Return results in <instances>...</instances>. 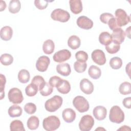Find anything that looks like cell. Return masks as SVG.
Listing matches in <instances>:
<instances>
[{
    "label": "cell",
    "mask_w": 131,
    "mask_h": 131,
    "mask_svg": "<svg viewBox=\"0 0 131 131\" xmlns=\"http://www.w3.org/2000/svg\"><path fill=\"white\" fill-rule=\"evenodd\" d=\"M62 102L63 99L61 97L55 95L46 101L45 107L48 112H54L61 107Z\"/></svg>",
    "instance_id": "obj_1"
},
{
    "label": "cell",
    "mask_w": 131,
    "mask_h": 131,
    "mask_svg": "<svg viewBox=\"0 0 131 131\" xmlns=\"http://www.w3.org/2000/svg\"><path fill=\"white\" fill-rule=\"evenodd\" d=\"M60 125L59 119L56 116H50L45 118L42 122L43 128L47 131H53L59 128Z\"/></svg>",
    "instance_id": "obj_2"
},
{
    "label": "cell",
    "mask_w": 131,
    "mask_h": 131,
    "mask_svg": "<svg viewBox=\"0 0 131 131\" xmlns=\"http://www.w3.org/2000/svg\"><path fill=\"white\" fill-rule=\"evenodd\" d=\"M109 119L112 122L121 123L124 120V113L119 106L114 105L110 110Z\"/></svg>",
    "instance_id": "obj_3"
},
{
    "label": "cell",
    "mask_w": 131,
    "mask_h": 131,
    "mask_svg": "<svg viewBox=\"0 0 131 131\" xmlns=\"http://www.w3.org/2000/svg\"><path fill=\"white\" fill-rule=\"evenodd\" d=\"M73 104L75 108L80 113L87 112L90 107L88 100L81 96L75 97L73 100Z\"/></svg>",
    "instance_id": "obj_4"
},
{
    "label": "cell",
    "mask_w": 131,
    "mask_h": 131,
    "mask_svg": "<svg viewBox=\"0 0 131 131\" xmlns=\"http://www.w3.org/2000/svg\"><path fill=\"white\" fill-rule=\"evenodd\" d=\"M51 17L54 20L66 23L69 20L70 14L67 11L58 8L54 10L52 12Z\"/></svg>",
    "instance_id": "obj_5"
},
{
    "label": "cell",
    "mask_w": 131,
    "mask_h": 131,
    "mask_svg": "<svg viewBox=\"0 0 131 131\" xmlns=\"http://www.w3.org/2000/svg\"><path fill=\"white\" fill-rule=\"evenodd\" d=\"M115 16L117 24L118 27H122L130 22V16L128 15L126 12L121 9H118L115 11Z\"/></svg>",
    "instance_id": "obj_6"
},
{
    "label": "cell",
    "mask_w": 131,
    "mask_h": 131,
    "mask_svg": "<svg viewBox=\"0 0 131 131\" xmlns=\"http://www.w3.org/2000/svg\"><path fill=\"white\" fill-rule=\"evenodd\" d=\"M9 100L14 104H20L24 100L21 91L17 88L11 89L8 94Z\"/></svg>",
    "instance_id": "obj_7"
},
{
    "label": "cell",
    "mask_w": 131,
    "mask_h": 131,
    "mask_svg": "<svg viewBox=\"0 0 131 131\" xmlns=\"http://www.w3.org/2000/svg\"><path fill=\"white\" fill-rule=\"evenodd\" d=\"M94 119L92 116L84 115L82 117L79 123V129L82 131H89L94 126Z\"/></svg>",
    "instance_id": "obj_8"
},
{
    "label": "cell",
    "mask_w": 131,
    "mask_h": 131,
    "mask_svg": "<svg viewBox=\"0 0 131 131\" xmlns=\"http://www.w3.org/2000/svg\"><path fill=\"white\" fill-rule=\"evenodd\" d=\"M71 57V53L70 51L67 49H63L56 52L53 58L54 61L56 62H62L68 59Z\"/></svg>",
    "instance_id": "obj_9"
},
{
    "label": "cell",
    "mask_w": 131,
    "mask_h": 131,
    "mask_svg": "<svg viewBox=\"0 0 131 131\" xmlns=\"http://www.w3.org/2000/svg\"><path fill=\"white\" fill-rule=\"evenodd\" d=\"M92 60L96 64L102 66L105 63L106 58L104 52L101 50L97 49L93 51L91 54Z\"/></svg>",
    "instance_id": "obj_10"
},
{
    "label": "cell",
    "mask_w": 131,
    "mask_h": 131,
    "mask_svg": "<svg viewBox=\"0 0 131 131\" xmlns=\"http://www.w3.org/2000/svg\"><path fill=\"white\" fill-rule=\"evenodd\" d=\"M50 63V59L48 56H41L37 60L36 68L38 71L43 72L47 71Z\"/></svg>",
    "instance_id": "obj_11"
},
{
    "label": "cell",
    "mask_w": 131,
    "mask_h": 131,
    "mask_svg": "<svg viewBox=\"0 0 131 131\" xmlns=\"http://www.w3.org/2000/svg\"><path fill=\"white\" fill-rule=\"evenodd\" d=\"M77 26L83 29L89 30L93 26V21L85 16H79L76 21Z\"/></svg>",
    "instance_id": "obj_12"
},
{
    "label": "cell",
    "mask_w": 131,
    "mask_h": 131,
    "mask_svg": "<svg viewBox=\"0 0 131 131\" xmlns=\"http://www.w3.org/2000/svg\"><path fill=\"white\" fill-rule=\"evenodd\" d=\"M80 88L82 92L86 95L91 94L94 91V85L88 79H82L80 82Z\"/></svg>",
    "instance_id": "obj_13"
},
{
    "label": "cell",
    "mask_w": 131,
    "mask_h": 131,
    "mask_svg": "<svg viewBox=\"0 0 131 131\" xmlns=\"http://www.w3.org/2000/svg\"><path fill=\"white\" fill-rule=\"evenodd\" d=\"M93 114L95 119L101 121L104 120L106 118L107 111L105 107L101 105H99L96 106L94 108Z\"/></svg>",
    "instance_id": "obj_14"
},
{
    "label": "cell",
    "mask_w": 131,
    "mask_h": 131,
    "mask_svg": "<svg viewBox=\"0 0 131 131\" xmlns=\"http://www.w3.org/2000/svg\"><path fill=\"white\" fill-rule=\"evenodd\" d=\"M62 117L64 121L67 123H71L76 118V113L73 109L67 108L63 111Z\"/></svg>",
    "instance_id": "obj_15"
},
{
    "label": "cell",
    "mask_w": 131,
    "mask_h": 131,
    "mask_svg": "<svg viewBox=\"0 0 131 131\" xmlns=\"http://www.w3.org/2000/svg\"><path fill=\"white\" fill-rule=\"evenodd\" d=\"M111 35L113 40L117 41L120 44L122 43L125 39V33L123 29L120 27L114 29Z\"/></svg>",
    "instance_id": "obj_16"
},
{
    "label": "cell",
    "mask_w": 131,
    "mask_h": 131,
    "mask_svg": "<svg viewBox=\"0 0 131 131\" xmlns=\"http://www.w3.org/2000/svg\"><path fill=\"white\" fill-rule=\"evenodd\" d=\"M57 91L63 94H68L71 90V85L69 82L65 79H61L56 86Z\"/></svg>",
    "instance_id": "obj_17"
},
{
    "label": "cell",
    "mask_w": 131,
    "mask_h": 131,
    "mask_svg": "<svg viewBox=\"0 0 131 131\" xmlns=\"http://www.w3.org/2000/svg\"><path fill=\"white\" fill-rule=\"evenodd\" d=\"M69 4L71 11L74 14H78L82 11V4L80 0H70Z\"/></svg>",
    "instance_id": "obj_18"
},
{
    "label": "cell",
    "mask_w": 131,
    "mask_h": 131,
    "mask_svg": "<svg viewBox=\"0 0 131 131\" xmlns=\"http://www.w3.org/2000/svg\"><path fill=\"white\" fill-rule=\"evenodd\" d=\"M57 72L63 76H69L71 72L70 66L68 63H63L58 64L56 66Z\"/></svg>",
    "instance_id": "obj_19"
},
{
    "label": "cell",
    "mask_w": 131,
    "mask_h": 131,
    "mask_svg": "<svg viewBox=\"0 0 131 131\" xmlns=\"http://www.w3.org/2000/svg\"><path fill=\"white\" fill-rule=\"evenodd\" d=\"M13 35V30L10 26H4L0 31V35L2 39L5 41H8L11 39Z\"/></svg>",
    "instance_id": "obj_20"
},
{
    "label": "cell",
    "mask_w": 131,
    "mask_h": 131,
    "mask_svg": "<svg viewBox=\"0 0 131 131\" xmlns=\"http://www.w3.org/2000/svg\"><path fill=\"white\" fill-rule=\"evenodd\" d=\"M81 41L79 37L76 35L71 36L68 40V46L73 50H76L79 48Z\"/></svg>",
    "instance_id": "obj_21"
},
{
    "label": "cell",
    "mask_w": 131,
    "mask_h": 131,
    "mask_svg": "<svg viewBox=\"0 0 131 131\" xmlns=\"http://www.w3.org/2000/svg\"><path fill=\"white\" fill-rule=\"evenodd\" d=\"M120 48V44L115 40L112 41L107 45L105 46V50L106 51L111 54H115L118 52Z\"/></svg>",
    "instance_id": "obj_22"
},
{
    "label": "cell",
    "mask_w": 131,
    "mask_h": 131,
    "mask_svg": "<svg viewBox=\"0 0 131 131\" xmlns=\"http://www.w3.org/2000/svg\"><path fill=\"white\" fill-rule=\"evenodd\" d=\"M55 49V44L51 39H47L44 41L42 45V50L43 52L46 54H52Z\"/></svg>",
    "instance_id": "obj_23"
},
{
    "label": "cell",
    "mask_w": 131,
    "mask_h": 131,
    "mask_svg": "<svg viewBox=\"0 0 131 131\" xmlns=\"http://www.w3.org/2000/svg\"><path fill=\"white\" fill-rule=\"evenodd\" d=\"M88 74L92 79H97L99 78L101 75V71L98 67L92 65L89 69Z\"/></svg>",
    "instance_id": "obj_24"
},
{
    "label": "cell",
    "mask_w": 131,
    "mask_h": 131,
    "mask_svg": "<svg viewBox=\"0 0 131 131\" xmlns=\"http://www.w3.org/2000/svg\"><path fill=\"white\" fill-rule=\"evenodd\" d=\"M8 113L11 117H17L21 115L23 110L20 106L17 105H13L9 108Z\"/></svg>",
    "instance_id": "obj_25"
},
{
    "label": "cell",
    "mask_w": 131,
    "mask_h": 131,
    "mask_svg": "<svg viewBox=\"0 0 131 131\" xmlns=\"http://www.w3.org/2000/svg\"><path fill=\"white\" fill-rule=\"evenodd\" d=\"M113 40L112 35L107 32H103L99 36V41L103 45L106 46L108 45Z\"/></svg>",
    "instance_id": "obj_26"
},
{
    "label": "cell",
    "mask_w": 131,
    "mask_h": 131,
    "mask_svg": "<svg viewBox=\"0 0 131 131\" xmlns=\"http://www.w3.org/2000/svg\"><path fill=\"white\" fill-rule=\"evenodd\" d=\"M27 127L31 130H35L37 129L39 124V120L38 117L35 116H31L27 120Z\"/></svg>",
    "instance_id": "obj_27"
},
{
    "label": "cell",
    "mask_w": 131,
    "mask_h": 131,
    "mask_svg": "<svg viewBox=\"0 0 131 131\" xmlns=\"http://www.w3.org/2000/svg\"><path fill=\"white\" fill-rule=\"evenodd\" d=\"M9 11L10 13L15 14L18 13L21 8V4L18 0H11L9 3Z\"/></svg>",
    "instance_id": "obj_28"
},
{
    "label": "cell",
    "mask_w": 131,
    "mask_h": 131,
    "mask_svg": "<svg viewBox=\"0 0 131 131\" xmlns=\"http://www.w3.org/2000/svg\"><path fill=\"white\" fill-rule=\"evenodd\" d=\"M30 78L29 71L26 69H22L18 73V79L20 82L22 83H27Z\"/></svg>",
    "instance_id": "obj_29"
},
{
    "label": "cell",
    "mask_w": 131,
    "mask_h": 131,
    "mask_svg": "<svg viewBox=\"0 0 131 131\" xmlns=\"http://www.w3.org/2000/svg\"><path fill=\"white\" fill-rule=\"evenodd\" d=\"M38 90V87L36 84L31 83L26 86L25 89V92L26 94L28 96L33 97L37 94Z\"/></svg>",
    "instance_id": "obj_30"
},
{
    "label": "cell",
    "mask_w": 131,
    "mask_h": 131,
    "mask_svg": "<svg viewBox=\"0 0 131 131\" xmlns=\"http://www.w3.org/2000/svg\"><path fill=\"white\" fill-rule=\"evenodd\" d=\"M10 129L11 131L25 130L23 122L19 120H15L11 122L10 125Z\"/></svg>",
    "instance_id": "obj_31"
},
{
    "label": "cell",
    "mask_w": 131,
    "mask_h": 131,
    "mask_svg": "<svg viewBox=\"0 0 131 131\" xmlns=\"http://www.w3.org/2000/svg\"><path fill=\"white\" fill-rule=\"evenodd\" d=\"M119 91L120 94L126 95L131 93V84L128 82H123L120 84L119 87Z\"/></svg>",
    "instance_id": "obj_32"
},
{
    "label": "cell",
    "mask_w": 131,
    "mask_h": 131,
    "mask_svg": "<svg viewBox=\"0 0 131 131\" xmlns=\"http://www.w3.org/2000/svg\"><path fill=\"white\" fill-rule=\"evenodd\" d=\"M39 90L42 96H48L53 92V89L49 83L46 82L39 89Z\"/></svg>",
    "instance_id": "obj_33"
},
{
    "label": "cell",
    "mask_w": 131,
    "mask_h": 131,
    "mask_svg": "<svg viewBox=\"0 0 131 131\" xmlns=\"http://www.w3.org/2000/svg\"><path fill=\"white\" fill-rule=\"evenodd\" d=\"M110 65L113 69H119L122 67V60L118 57H113L110 60Z\"/></svg>",
    "instance_id": "obj_34"
},
{
    "label": "cell",
    "mask_w": 131,
    "mask_h": 131,
    "mask_svg": "<svg viewBox=\"0 0 131 131\" xmlns=\"http://www.w3.org/2000/svg\"><path fill=\"white\" fill-rule=\"evenodd\" d=\"M0 61L2 64L4 66H9L13 62V57L9 54L5 53L1 56Z\"/></svg>",
    "instance_id": "obj_35"
},
{
    "label": "cell",
    "mask_w": 131,
    "mask_h": 131,
    "mask_svg": "<svg viewBox=\"0 0 131 131\" xmlns=\"http://www.w3.org/2000/svg\"><path fill=\"white\" fill-rule=\"evenodd\" d=\"M87 67V64L86 62H81L77 61L75 62L74 64V70L78 73H83L84 72Z\"/></svg>",
    "instance_id": "obj_36"
},
{
    "label": "cell",
    "mask_w": 131,
    "mask_h": 131,
    "mask_svg": "<svg viewBox=\"0 0 131 131\" xmlns=\"http://www.w3.org/2000/svg\"><path fill=\"white\" fill-rule=\"evenodd\" d=\"M75 57L77 61L85 62L88 59V55L83 51H79L75 54Z\"/></svg>",
    "instance_id": "obj_37"
},
{
    "label": "cell",
    "mask_w": 131,
    "mask_h": 131,
    "mask_svg": "<svg viewBox=\"0 0 131 131\" xmlns=\"http://www.w3.org/2000/svg\"><path fill=\"white\" fill-rule=\"evenodd\" d=\"M45 82L46 81L40 75L35 76L31 80V83L36 84L38 87V89L41 87L45 83Z\"/></svg>",
    "instance_id": "obj_38"
},
{
    "label": "cell",
    "mask_w": 131,
    "mask_h": 131,
    "mask_svg": "<svg viewBox=\"0 0 131 131\" xmlns=\"http://www.w3.org/2000/svg\"><path fill=\"white\" fill-rule=\"evenodd\" d=\"M24 110L28 114H33L36 111V106L33 103H27L24 106Z\"/></svg>",
    "instance_id": "obj_39"
},
{
    "label": "cell",
    "mask_w": 131,
    "mask_h": 131,
    "mask_svg": "<svg viewBox=\"0 0 131 131\" xmlns=\"http://www.w3.org/2000/svg\"><path fill=\"white\" fill-rule=\"evenodd\" d=\"M0 88H1V100L3 99L5 97L4 89L5 85L6 82V79L5 76L2 74H0Z\"/></svg>",
    "instance_id": "obj_40"
},
{
    "label": "cell",
    "mask_w": 131,
    "mask_h": 131,
    "mask_svg": "<svg viewBox=\"0 0 131 131\" xmlns=\"http://www.w3.org/2000/svg\"><path fill=\"white\" fill-rule=\"evenodd\" d=\"M49 1L43 0H35L34 1V5L35 7L39 10L45 9L48 5Z\"/></svg>",
    "instance_id": "obj_41"
},
{
    "label": "cell",
    "mask_w": 131,
    "mask_h": 131,
    "mask_svg": "<svg viewBox=\"0 0 131 131\" xmlns=\"http://www.w3.org/2000/svg\"><path fill=\"white\" fill-rule=\"evenodd\" d=\"M112 17H114L113 14L109 13H104L100 15V20L102 23L105 24H107L109 20Z\"/></svg>",
    "instance_id": "obj_42"
},
{
    "label": "cell",
    "mask_w": 131,
    "mask_h": 131,
    "mask_svg": "<svg viewBox=\"0 0 131 131\" xmlns=\"http://www.w3.org/2000/svg\"><path fill=\"white\" fill-rule=\"evenodd\" d=\"M62 79L57 76H54L51 77L49 81V83L52 87H56L57 84L60 82Z\"/></svg>",
    "instance_id": "obj_43"
},
{
    "label": "cell",
    "mask_w": 131,
    "mask_h": 131,
    "mask_svg": "<svg viewBox=\"0 0 131 131\" xmlns=\"http://www.w3.org/2000/svg\"><path fill=\"white\" fill-rule=\"evenodd\" d=\"M108 25V27L109 28H110L111 30H114V29L118 28L119 27L118 26L117 24V23H116V19L115 17H112L111 18L109 21H108V23H107Z\"/></svg>",
    "instance_id": "obj_44"
},
{
    "label": "cell",
    "mask_w": 131,
    "mask_h": 131,
    "mask_svg": "<svg viewBox=\"0 0 131 131\" xmlns=\"http://www.w3.org/2000/svg\"><path fill=\"white\" fill-rule=\"evenodd\" d=\"M122 104L123 106L127 108H131V97H128L125 98L122 101Z\"/></svg>",
    "instance_id": "obj_45"
},
{
    "label": "cell",
    "mask_w": 131,
    "mask_h": 131,
    "mask_svg": "<svg viewBox=\"0 0 131 131\" xmlns=\"http://www.w3.org/2000/svg\"><path fill=\"white\" fill-rule=\"evenodd\" d=\"M0 11H2L4 10L6 8V4L5 1H0Z\"/></svg>",
    "instance_id": "obj_46"
},
{
    "label": "cell",
    "mask_w": 131,
    "mask_h": 131,
    "mask_svg": "<svg viewBox=\"0 0 131 131\" xmlns=\"http://www.w3.org/2000/svg\"><path fill=\"white\" fill-rule=\"evenodd\" d=\"M130 130V128L128 126H126V125H123L120 128H119L118 129V130Z\"/></svg>",
    "instance_id": "obj_47"
},
{
    "label": "cell",
    "mask_w": 131,
    "mask_h": 131,
    "mask_svg": "<svg viewBox=\"0 0 131 131\" xmlns=\"http://www.w3.org/2000/svg\"><path fill=\"white\" fill-rule=\"evenodd\" d=\"M130 63L129 62L126 66V68H125V70H126V73L128 74V75L129 76V77H130Z\"/></svg>",
    "instance_id": "obj_48"
},
{
    "label": "cell",
    "mask_w": 131,
    "mask_h": 131,
    "mask_svg": "<svg viewBox=\"0 0 131 131\" xmlns=\"http://www.w3.org/2000/svg\"><path fill=\"white\" fill-rule=\"evenodd\" d=\"M130 27H128L126 29V31H125V33H126V35H127V36L130 38Z\"/></svg>",
    "instance_id": "obj_49"
},
{
    "label": "cell",
    "mask_w": 131,
    "mask_h": 131,
    "mask_svg": "<svg viewBox=\"0 0 131 131\" xmlns=\"http://www.w3.org/2000/svg\"><path fill=\"white\" fill-rule=\"evenodd\" d=\"M105 130L104 128H101V127H99V128H97L96 129V130Z\"/></svg>",
    "instance_id": "obj_50"
}]
</instances>
